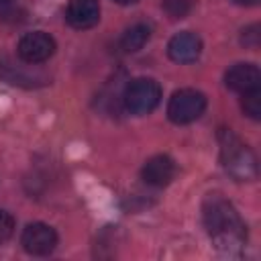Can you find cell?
Listing matches in <instances>:
<instances>
[{"mask_svg": "<svg viewBox=\"0 0 261 261\" xmlns=\"http://www.w3.org/2000/svg\"><path fill=\"white\" fill-rule=\"evenodd\" d=\"M202 218L214 247L226 255H234L247 241V226L237 208L218 194H210L202 206Z\"/></svg>", "mask_w": 261, "mask_h": 261, "instance_id": "6da1fadb", "label": "cell"}, {"mask_svg": "<svg viewBox=\"0 0 261 261\" xmlns=\"http://www.w3.org/2000/svg\"><path fill=\"white\" fill-rule=\"evenodd\" d=\"M220 161L230 177L237 181H251L257 177V157L247 143H243L230 128H220Z\"/></svg>", "mask_w": 261, "mask_h": 261, "instance_id": "7a4b0ae2", "label": "cell"}, {"mask_svg": "<svg viewBox=\"0 0 261 261\" xmlns=\"http://www.w3.org/2000/svg\"><path fill=\"white\" fill-rule=\"evenodd\" d=\"M122 102L130 114L145 116L161 102V86L151 77H137L124 88Z\"/></svg>", "mask_w": 261, "mask_h": 261, "instance_id": "3957f363", "label": "cell"}, {"mask_svg": "<svg viewBox=\"0 0 261 261\" xmlns=\"http://www.w3.org/2000/svg\"><path fill=\"white\" fill-rule=\"evenodd\" d=\"M206 110V96L194 88L177 90L167 104V116L175 124H188L202 116Z\"/></svg>", "mask_w": 261, "mask_h": 261, "instance_id": "277c9868", "label": "cell"}, {"mask_svg": "<svg viewBox=\"0 0 261 261\" xmlns=\"http://www.w3.org/2000/svg\"><path fill=\"white\" fill-rule=\"evenodd\" d=\"M0 80L12 86H20V88H39V86L49 84L51 77L37 65H31L22 59L16 63L12 57L0 55Z\"/></svg>", "mask_w": 261, "mask_h": 261, "instance_id": "5b68a950", "label": "cell"}, {"mask_svg": "<svg viewBox=\"0 0 261 261\" xmlns=\"http://www.w3.org/2000/svg\"><path fill=\"white\" fill-rule=\"evenodd\" d=\"M16 53H18V59H22L31 65L45 63L55 53V39L49 33H43V31L27 33L18 41Z\"/></svg>", "mask_w": 261, "mask_h": 261, "instance_id": "8992f818", "label": "cell"}, {"mask_svg": "<svg viewBox=\"0 0 261 261\" xmlns=\"http://www.w3.org/2000/svg\"><path fill=\"white\" fill-rule=\"evenodd\" d=\"M20 245L31 255H49L57 247V232L45 222H31L20 234Z\"/></svg>", "mask_w": 261, "mask_h": 261, "instance_id": "52a82bcc", "label": "cell"}, {"mask_svg": "<svg viewBox=\"0 0 261 261\" xmlns=\"http://www.w3.org/2000/svg\"><path fill=\"white\" fill-rule=\"evenodd\" d=\"M224 84L228 90L243 96L247 92H255L261 88V71L253 63H234L224 73Z\"/></svg>", "mask_w": 261, "mask_h": 261, "instance_id": "ba28073f", "label": "cell"}, {"mask_svg": "<svg viewBox=\"0 0 261 261\" xmlns=\"http://www.w3.org/2000/svg\"><path fill=\"white\" fill-rule=\"evenodd\" d=\"M167 53L175 63H192L202 53V39L190 31L177 33L171 37L167 45Z\"/></svg>", "mask_w": 261, "mask_h": 261, "instance_id": "9c48e42d", "label": "cell"}, {"mask_svg": "<svg viewBox=\"0 0 261 261\" xmlns=\"http://www.w3.org/2000/svg\"><path fill=\"white\" fill-rule=\"evenodd\" d=\"M65 20L73 29H92L100 20V4L98 0H69L65 10Z\"/></svg>", "mask_w": 261, "mask_h": 261, "instance_id": "30bf717a", "label": "cell"}, {"mask_svg": "<svg viewBox=\"0 0 261 261\" xmlns=\"http://www.w3.org/2000/svg\"><path fill=\"white\" fill-rule=\"evenodd\" d=\"M141 175H143L145 184H149L153 188H163V186H167L173 179L175 163H173V159L169 155H153L143 165Z\"/></svg>", "mask_w": 261, "mask_h": 261, "instance_id": "8fae6325", "label": "cell"}, {"mask_svg": "<svg viewBox=\"0 0 261 261\" xmlns=\"http://www.w3.org/2000/svg\"><path fill=\"white\" fill-rule=\"evenodd\" d=\"M151 39V27L147 22H137L128 27L120 37V47L126 53H135L145 47V43Z\"/></svg>", "mask_w": 261, "mask_h": 261, "instance_id": "7c38bea8", "label": "cell"}, {"mask_svg": "<svg viewBox=\"0 0 261 261\" xmlns=\"http://www.w3.org/2000/svg\"><path fill=\"white\" fill-rule=\"evenodd\" d=\"M241 106H243V112H245L247 116H251L253 120H259V118H261V90L243 94Z\"/></svg>", "mask_w": 261, "mask_h": 261, "instance_id": "4fadbf2b", "label": "cell"}, {"mask_svg": "<svg viewBox=\"0 0 261 261\" xmlns=\"http://www.w3.org/2000/svg\"><path fill=\"white\" fill-rule=\"evenodd\" d=\"M163 10L171 18H184L192 10V0H163Z\"/></svg>", "mask_w": 261, "mask_h": 261, "instance_id": "5bb4252c", "label": "cell"}, {"mask_svg": "<svg viewBox=\"0 0 261 261\" xmlns=\"http://www.w3.org/2000/svg\"><path fill=\"white\" fill-rule=\"evenodd\" d=\"M241 43L245 47H249V49H257L259 43H261V29H259V24H251V27L243 29Z\"/></svg>", "mask_w": 261, "mask_h": 261, "instance_id": "9a60e30c", "label": "cell"}, {"mask_svg": "<svg viewBox=\"0 0 261 261\" xmlns=\"http://www.w3.org/2000/svg\"><path fill=\"white\" fill-rule=\"evenodd\" d=\"M14 232V218L6 210H0V245L6 243Z\"/></svg>", "mask_w": 261, "mask_h": 261, "instance_id": "2e32d148", "label": "cell"}, {"mask_svg": "<svg viewBox=\"0 0 261 261\" xmlns=\"http://www.w3.org/2000/svg\"><path fill=\"white\" fill-rule=\"evenodd\" d=\"M232 2L239 6H257L259 4V0H232Z\"/></svg>", "mask_w": 261, "mask_h": 261, "instance_id": "e0dca14e", "label": "cell"}, {"mask_svg": "<svg viewBox=\"0 0 261 261\" xmlns=\"http://www.w3.org/2000/svg\"><path fill=\"white\" fill-rule=\"evenodd\" d=\"M12 4H16V0H0V10H2V8H8V6H12Z\"/></svg>", "mask_w": 261, "mask_h": 261, "instance_id": "ac0fdd59", "label": "cell"}, {"mask_svg": "<svg viewBox=\"0 0 261 261\" xmlns=\"http://www.w3.org/2000/svg\"><path fill=\"white\" fill-rule=\"evenodd\" d=\"M116 4H122V6H126V4H135V2H139V0H114Z\"/></svg>", "mask_w": 261, "mask_h": 261, "instance_id": "d6986e66", "label": "cell"}]
</instances>
